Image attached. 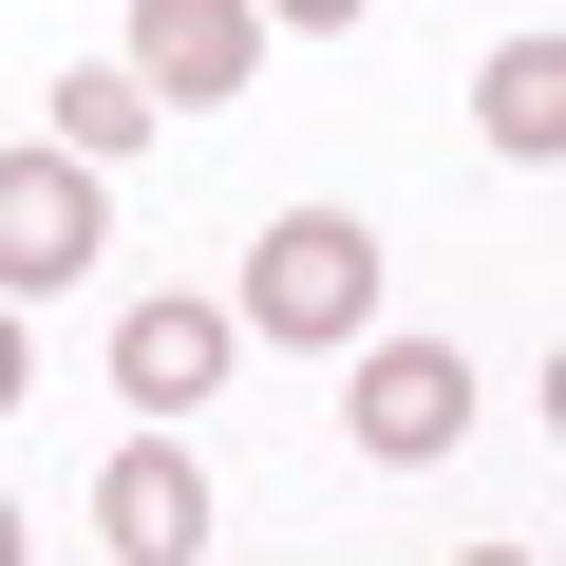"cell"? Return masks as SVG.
<instances>
[{"instance_id": "obj_1", "label": "cell", "mask_w": 566, "mask_h": 566, "mask_svg": "<svg viewBox=\"0 0 566 566\" xmlns=\"http://www.w3.org/2000/svg\"><path fill=\"white\" fill-rule=\"evenodd\" d=\"M359 322H378V227H359V208H283V227L245 245V340L340 359Z\"/></svg>"}, {"instance_id": "obj_2", "label": "cell", "mask_w": 566, "mask_h": 566, "mask_svg": "<svg viewBox=\"0 0 566 566\" xmlns=\"http://www.w3.org/2000/svg\"><path fill=\"white\" fill-rule=\"evenodd\" d=\"M95 245H114V208H95L76 151H0V303H57Z\"/></svg>"}, {"instance_id": "obj_3", "label": "cell", "mask_w": 566, "mask_h": 566, "mask_svg": "<svg viewBox=\"0 0 566 566\" xmlns=\"http://www.w3.org/2000/svg\"><path fill=\"white\" fill-rule=\"evenodd\" d=\"M245 57H264L245 0H133V57H114V76H133L151 114H227V95H245Z\"/></svg>"}, {"instance_id": "obj_4", "label": "cell", "mask_w": 566, "mask_h": 566, "mask_svg": "<svg viewBox=\"0 0 566 566\" xmlns=\"http://www.w3.org/2000/svg\"><path fill=\"white\" fill-rule=\"evenodd\" d=\"M453 434H472V359H453V340H378V359H359V453H378V472H434Z\"/></svg>"}, {"instance_id": "obj_5", "label": "cell", "mask_w": 566, "mask_h": 566, "mask_svg": "<svg viewBox=\"0 0 566 566\" xmlns=\"http://www.w3.org/2000/svg\"><path fill=\"white\" fill-rule=\"evenodd\" d=\"M95 528H114V566H208V472H189V434H133V453L95 472Z\"/></svg>"}, {"instance_id": "obj_6", "label": "cell", "mask_w": 566, "mask_h": 566, "mask_svg": "<svg viewBox=\"0 0 566 566\" xmlns=\"http://www.w3.org/2000/svg\"><path fill=\"white\" fill-rule=\"evenodd\" d=\"M227 340H245L227 303H133V322H114V397H133V416H208Z\"/></svg>"}, {"instance_id": "obj_7", "label": "cell", "mask_w": 566, "mask_h": 566, "mask_svg": "<svg viewBox=\"0 0 566 566\" xmlns=\"http://www.w3.org/2000/svg\"><path fill=\"white\" fill-rule=\"evenodd\" d=\"M472 114H491L510 170H547V151H566V39H510V57L472 76Z\"/></svg>"}, {"instance_id": "obj_8", "label": "cell", "mask_w": 566, "mask_h": 566, "mask_svg": "<svg viewBox=\"0 0 566 566\" xmlns=\"http://www.w3.org/2000/svg\"><path fill=\"white\" fill-rule=\"evenodd\" d=\"M39 114H57V151H76V170H114V151H151V95H133L114 57H95V76H57Z\"/></svg>"}, {"instance_id": "obj_9", "label": "cell", "mask_w": 566, "mask_h": 566, "mask_svg": "<svg viewBox=\"0 0 566 566\" xmlns=\"http://www.w3.org/2000/svg\"><path fill=\"white\" fill-rule=\"evenodd\" d=\"M245 20H303V39H340V20H359V0H245Z\"/></svg>"}, {"instance_id": "obj_10", "label": "cell", "mask_w": 566, "mask_h": 566, "mask_svg": "<svg viewBox=\"0 0 566 566\" xmlns=\"http://www.w3.org/2000/svg\"><path fill=\"white\" fill-rule=\"evenodd\" d=\"M20 378H39V340H20V303H0V416H20Z\"/></svg>"}, {"instance_id": "obj_11", "label": "cell", "mask_w": 566, "mask_h": 566, "mask_svg": "<svg viewBox=\"0 0 566 566\" xmlns=\"http://www.w3.org/2000/svg\"><path fill=\"white\" fill-rule=\"evenodd\" d=\"M453 566H528V547H453Z\"/></svg>"}, {"instance_id": "obj_12", "label": "cell", "mask_w": 566, "mask_h": 566, "mask_svg": "<svg viewBox=\"0 0 566 566\" xmlns=\"http://www.w3.org/2000/svg\"><path fill=\"white\" fill-rule=\"evenodd\" d=\"M0 566H20V510H0Z\"/></svg>"}]
</instances>
